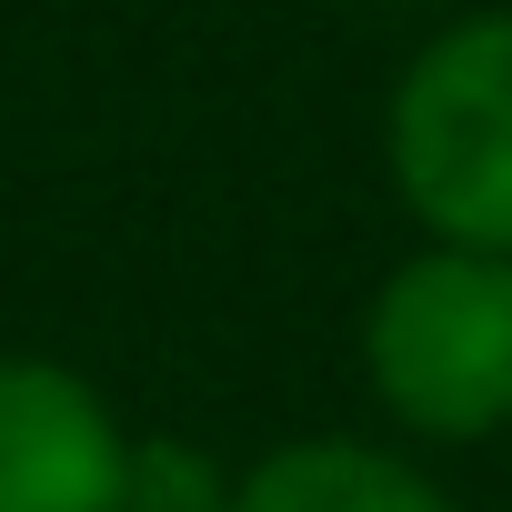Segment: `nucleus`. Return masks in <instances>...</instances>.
<instances>
[{
    "instance_id": "3",
    "label": "nucleus",
    "mask_w": 512,
    "mask_h": 512,
    "mask_svg": "<svg viewBox=\"0 0 512 512\" xmlns=\"http://www.w3.org/2000/svg\"><path fill=\"white\" fill-rule=\"evenodd\" d=\"M131 422L51 352H0V512H121Z\"/></svg>"
},
{
    "instance_id": "2",
    "label": "nucleus",
    "mask_w": 512,
    "mask_h": 512,
    "mask_svg": "<svg viewBox=\"0 0 512 512\" xmlns=\"http://www.w3.org/2000/svg\"><path fill=\"white\" fill-rule=\"evenodd\" d=\"M372 412L402 442L462 452L512 432V262L492 251H402L352 322Z\"/></svg>"
},
{
    "instance_id": "5",
    "label": "nucleus",
    "mask_w": 512,
    "mask_h": 512,
    "mask_svg": "<svg viewBox=\"0 0 512 512\" xmlns=\"http://www.w3.org/2000/svg\"><path fill=\"white\" fill-rule=\"evenodd\" d=\"M121 512H231V462H211L181 432H131Z\"/></svg>"
},
{
    "instance_id": "4",
    "label": "nucleus",
    "mask_w": 512,
    "mask_h": 512,
    "mask_svg": "<svg viewBox=\"0 0 512 512\" xmlns=\"http://www.w3.org/2000/svg\"><path fill=\"white\" fill-rule=\"evenodd\" d=\"M231 512H452V492L402 442L312 432V442H272L262 462H241Z\"/></svg>"
},
{
    "instance_id": "1",
    "label": "nucleus",
    "mask_w": 512,
    "mask_h": 512,
    "mask_svg": "<svg viewBox=\"0 0 512 512\" xmlns=\"http://www.w3.org/2000/svg\"><path fill=\"white\" fill-rule=\"evenodd\" d=\"M382 181L442 251L512 262V0L432 21L382 91Z\"/></svg>"
}]
</instances>
